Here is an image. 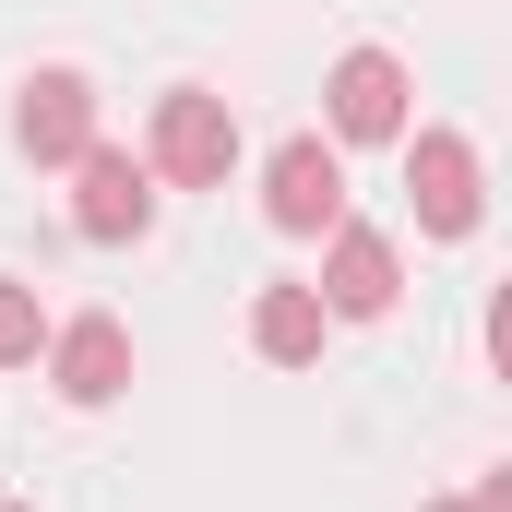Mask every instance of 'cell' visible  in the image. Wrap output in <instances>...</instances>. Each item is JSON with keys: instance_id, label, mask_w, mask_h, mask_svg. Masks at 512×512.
<instances>
[{"instance_id": "8", "label": "cell", "mask_w": 512, "mask_h": 512, "mask_svg": "<svg viewBox=\"0 0 512 512\" xmlns=\"http://www.w3.org/2000/svg\"><path fill=\"white\" fill-rule=\"evenodd\" d=\"M393 298H405L393 239L382 227H334V251H322V310H334V322H382Z\"/></svg>"}, {"instance_id": "9", "label": "cell", "mask_w": 512, "mask_h": 512, "mask_svg": "<svg viewBox=\"0 0 512 512\" xmlns=\"http://www.w3.org/2000/svg\"><path fill=\"white\" fill-rule=\"evenodd\" d=\"M322 322H334L322 286H262L251 298V346L274 358V370H310V358H322Z\"/></svg>"}, {"instance_id": "7", "label": "cell", "mask_w": 512, "mask_h": 512, "mask_svg": "<svg viewBox=\"0 0 512 512\" xmlns=\"http://www.w3.org/2000/svg\"><path fill=\"white\" fill-rule=\"evenodd\" d=\"M48 382H60V405H120L131 393V334L108 322V310L60 322V334H48Z\"/></svg>"}, {"instance_id": "2", "label": "cell", "mask_w": 512, "mask_h": 512, "mask_svg": "<svg viewBox=\"0 0 512 512\" xmlns=\"http://www.w3.org/2000/svg\"><path fill=\"white\" fill-rule=\"evenodd\" d=\"M262 215H274L286 239H334V227H346V155H334L322 131L274 143V167H262Z\"/></svg>"}, {"instance_id": "13", "label": "cell", "mask_w": 512, "mask_h": 512, "mask_svg": "<svg viewBox=\"0 0 512 512\" xmlns=\"http://www.w3.org/2000/svg\"><path fill=\"white\" fill-rule=\"evenodd\" d=\"M429 512H465V501H429Z\"/></svg>"}, {"instance_id": "5", "label": "cell", "mask_w": 512, "mask_h": 512, "mask_svg": "<svg viewBox=\"0 0 512 512\" xmlns=\"http://www.w3.org/2000/svg\"><path fill=\"white\" fill-rule=\"evenodd\" d=\"M322 108H334V143H405V60L393 48H346Z\"/></svg>"}, {"instance_id": "6", "label": "cell", "mask_w": 512, "mask_h": 512, "mask_svg": "<svg viewBox=\"0 0 512 512\" xmlns=\"http://www.w3.org/2000/svg\"><path fill=\"white\" fill-rule=\"evenodd\" d=\"M12 131H24L36 167H84V155H96V84H84V72H36L24 108H12Z\"/></svg>"}, {"instance_id": "10", "label": "cell", "mask_w": 512, "mask_h": 512, "mask_svg": "<svg viewBox=\"0 0 512 512\" xmlns=\"http://www.w3.org/2000/svg\"><path fill=\"white\" fill-rule=\"evenodd\" d=\"M36 346H48V310H36V286H24V274H0V370H24Z\"/></svg>"}, {"instance_id": "14", "label": "cell", "mask_w": 512, "mask_h": 512, "mask_svg": "<svg viewBox=\"0 0 512 512\" xmlns=\"http://www.w3.org/2000/svg\"><path fill=\"white\" fill-rule=\"evenodd\" d=\"M0 512H24V501H0Z\"/></svg>"}, {"instance_id": "12", "label": "cell", "mask_w": 512, "mask_h": 512, "mask_svg": "<svg viewBox=\"0 0 512 512\" xmlns=\"http://www.w3.org/2000/svg\"><path fill=\"white\" fill-rule=\"evenodd\" d=\"M465 512H512V465H489V477L465 489Z\"/></svg>"}, {"instance_id": "1", "label": "cell", "mask_w": 512, "mask_h": 512, "mask_svg": "<svg viewBox=\"0 0 512 512\" xmlns=\"http://www.w3.org/2000/svg\"><path fill=\"white\" fill-rule=\"evenodd\" d=\"M405 203H417L429 239H477V215H489L477 143H465V131H405Z\"/></svg>"}, {"instance_id": "3", "label": "cell", "mask_w": 512, "mask_h": 512, "mask_svg": "<svg viewBox=\"0 0 512 512\" xmlns=\"http://www.w3.org/2000/svg\"><path fill=\"white\" fill-rule=\"evenodd\" d=\"M227 167H239V120H227V96L179 84V96L155 108V179H179V191H227Z\"/></svg>"}, {"instance_id": "4", "label": "cell", "mask_w": 512, "mask_h": 512, "mask_svg": "<svg viewBox=\"0 0 512 512\" xmlns=\"http://www.w3.org/2000/svg\"><path fill=\"white\" fill-rule=\"evenodd\" d=\"M72 227L96 239V251H120L155 227V155H120V143H96L84 167H72Z\"/></svg>"}, {"instance_id": "11", "label": "cell", "mask_w": 512, "mask_h": 512, "mask_svg": "<svg viewBox=\"0 0 512 512\" xmlns=\"http://www.w3.org/2000/svg\"><path fill=\"white\" fill-rule=\"evenodd\" d=\"M489 370H501V382H512V286H501V298H489Z\"/></svg>"}]
</instances>
